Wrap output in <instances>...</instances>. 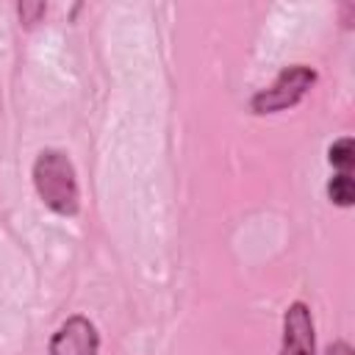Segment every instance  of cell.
I'll return each instance as SVG.
<instances>
[{
  "instance_id": "obj_1",
  "label": "cell",
  "mask_w": 355,
  "mask_h": 355,
  "mask_svg": "<svg viewBox=\"0 0 355 355\" xmlns=\"http://www.w3.org/2000/svg\"><path fill=\"white\" fill-rule=\"evenodd\" d=\"M31 180L39 200L58 216H75L80 211V186L75 166L64 150H42L31 166Z\"/></svg>"
},
{
  "instance_id": "obj_2",
  "label": "cell",
  "mask_w": 355,
  "mask_h": 355,
  "mask_svg": "<svg viewBox=\"0 0 355 355\" xmlns=\"http://www.w3.org/2000/svg\"><path fill=\"white\" fill-rule=\"evenodd\" d=\"M313 83H316V69H311L308 64H291L280 69L269 86L258 89L250 97V111L258 116L288 111L313 89Z\"/></svg>"
},
{
  "instance_id": "obj_3",
  "label": "cell",
  "mask_w": 355,
  "mask_h": 355,
  "mask_svg": "<svg viewBox=\"0 0 355 355\" xmlns=\"http://www.w3.org/2000/svg\"><path fill=\"white\" fill-rule=\"evenodd\" d=\"M97 352H100V333L94 322L83 313L67 316L55 327L47 344V355H97Z\"/></svg>"
},
{
  "instance_id": "obj_4",
  "label": "cell",
  "mask_w": 355,
  "mask_h": 355,
  "mask_svg": "<svg viewBox=\"0 0 355 355\" xmlns=\"http://www.w3.org/2000/svg\"><path fill=\"white\" fill-rule=\"evenodd\" d=\"M280 355H316V327L313 313L302 300H294L283 311V338Z\"/></svg>"
},
{
  "instance_id": "obj_5",
  "label": "cell",
  "mask_w": 355,
  "mask_h": 355,
  "mask_svg": "<svg viewBox=\"0 0 355 355\" xmlns=\"http://www.w3.org/2000/svg\"><path fill=\"white\" fill-rule=\"evenodd\" d=\"M327 164L333 166V172L352 175V166H355V141H352V136H338L327 147Z\"/></svg>"
},
{
  "instance_id": "obj_6",
  "label": "cell",
  "mask_w": 355,
  "mask_h": 355,
  "mask_svg": "<svg viewBox=\"0 0 355 355\" xmlns=\"http://www.w3.org/2000/svg\"><path fill=\"white\" fill-rule=\"evenodd\" d=\"M327 200L338 208H352L355 202V180L347 172H333V178L327 180Z\"/></svg>"
},
{
  "instance_id": "obj_7",
  "label": "cell",
  "mask_w": 355,
  "mask_h": 355,
  "mask_svg": "<svg viewBox=\"0 0 355 355\" xmlns=\"http://www.w3.org/2000/svg\"><path fill=\"white\" fill-rule=\"evenodd\" d=\"M47 14V3L42 0H25V3H17V17H19V25L22 28H33L44 19Z\"/></svg>"
},
{
  "instance_id": "obj_8",
  "label": "cell",
  "mask_w": 355,
  "mask_h": 355,
  "mask_svg": "<svg viewBox=\"0 0 355 355\" xmlns=\"http://www.w3.org/2000/svg\"><path fill=\"white\" fill-rule=\"evenodd\" d=\"M324 355H355V349H352V344H349V341L336 338V341H330V344L324 347Z\"/></svg>"
},
{
  "instance_id": "obj_9",
  "label": "cell",
  "mask_w": 355,
  "mask_h": 355,
  "mask_svg": "<svg viewBox=\"0 0 355 355\" xmlns=\"http://www.w3.org/2000/svg\"><path fill=\"white\" fill-rule=\"evenodd\" d=\"M0 103H3V92H0Z\"/></svg>"
}]
</instances>
